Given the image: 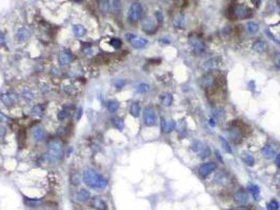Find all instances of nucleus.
Listing matches in <instances>:
<instances>
[{
	"instance_id": "28",
	"label": "nucleus",
	"mask_w": 280,
	"mask_h": 210,
	"mask_svg": "<svg viewBox=\"0 0 280 210\" xmlns=\"http://www.w3.org/2000/svg\"><path fill=\"white\" fill-rule=\"evenodd\" d=\"M173 24L177 29H183L184 25H186V18H184V16L181 15V14L176 15L174 20H173Z\"/></svg>"
},
{
	"instance_id": "33",
	"label": "nucleus",
	"mask_w": 280,
	"mask_h": 210,
	"mask_svg": "<svg viewBox=\"0 0 280 210\" xmlns=\"http://www.w3.org/2000/svg\"><path fill=\"white\" fill-rule=\"evenodd\" d=\"M203 147H204V145H203L202 142L199 140L193 141V142L191 143V145H190V149H191L194 153H199L201 150H202Z\"/></svg>"
},
{
	"instance_id": "32",
	"label": "nucleus",
	"mask_w": 280,
	"mask_h": 210,
	"mask_svg": "<svg viewBox=\"0 0 280 210\" xmlns=\"http://www.w3.org/2000/svg\"><path fill=\"white\" fill-rule=\"evenodd\" d=\"M140 112H141V107H140L139 103L133 102L131 104V107H130V114H131V116L134 118H138L140 116Z\"/></svg>"
},
{
	"instance_id": "47",
	"label": "nucleus",
	"mask_w": 280,
	"mask_h": 210,
	"mask_svg": "<svg viewBox=\"0 0 280 210\" xmlns=\"http://www.w3.org/2000/svg\"><path fill=\"white\" fill-rule=\"evenodd\" d=\"M70 116V114H68V112L66 109H61L60 112L57 114V118H58V120L59 121H63V120H65L66 118Z\"/></svg>"
},
{
	"instance_id": "37",
	"label": "nucleus",
	"mask_w": 280,
	"mask_h": 210,
	"mask_svg": "<svg viewBox=\"0 0 280 210\" xmlns=\"http://www.w3.org/2000/svg\"><path fill=\"white\" fill-rule=\"evenodd\" d=\"M119 102H117V101L115 100H111L108 102V104H106V108H108V110L111 112V114H115L116 112H117L118 109H119Z\"/></svg>"
},
{
	"instance_id": "22",
	"label": "nucleus",
	"mask_w": 280,
	"mask_h": 210,
	"mask_svg": "<svg viewBox=\"0 0 280 210\" xmlns=\"http://www.w3.org/2000/svg\"><path fill=\"white\" fill-rule=\"evenodd\" d=\"M159 101H160L162 106L170 107V106H172L173 102H174V97L170 93H163L160 94V96H159Z\"/></svg>"
},
{
	"instance_id": "61",
	"label": "nucleus",
	"mask_w": 280,
	"mask_h": 210,
	"mask_svg": "<svg viewBox=\"0 0 280 210\" xmlns=\"http://www.w3.org/2000/svg\"><path fill=\"white\" fill-rule=\"evenodd\" d=\"M75 1H77V2H80V1H81V0H75Z\"/></svg>"
},
{
	"instance_id": "25",
	"label": "nucleus",
	"mask_w": 280,
	"mask_h": 210,
	"mask_svg": "<svg viewBox=\"0 0 280 210\" xmlns=\"http://www.w3.org/2000/svg\"><path fill=\"white\" fill-rule=\"evenodd\" d=\"M30 38V32L25 27H21L16 33V39L18 42H24Z\"/></svg>"
},
{
	"instance_id": "36",
	"label": "nucleus",
	"mask_w": 280,
	"mask_h": 210,
	"mask_svg": "<svg viewBox=\"0 0 280 210\" xmlns=\"http://www.w3.org/2000/svg\"><path fill=\"white\" fill-rule=\"evenodd\" d=\"M112 123L114 127L117 128L118 130H123V128H124V121L120 117H114L112 119Z\"/></svg>"
},
{
	"instance_id": "15",
	"label": "nucleus",
	"mask_w": 280,
	"mask_h": 210,
	"mask_svg": "<svg viewBox=\"0 0 280 210\" xmlns=\"http://www.w3.org/2000/svg\"><path fill=\"white\" fill-rule=\"evenodd\" d=\"M0 100H1V102L3 103L4 105L12 106L15 102H17L18 97H17V94L16 93H14V91H9V93H6V94L0 95Z\"/></svg>"
},
{
	"instance_id": "59",
	"label": "nucleus",
	"mask_w": 280,
	"mask_h": 210,
	"mask_svg": "<svg viewBox=\"0 0 280 210\" xmlns=\"http://www.w3.org/2000/svg\"><path fill=\"white\" fill-rule=\"evenodd\" d=\"M81 112H82V109L81 108H79L77 112V119H80V117H81Z\"/></svg>"
},
{
	"instance_id": "54",
	"label": "nucleus",
	"mask_w": 280,
	"mask_h": 210,
	"mask_svg": "<svg viewBox=\"0 0 280 210\" xmlns=\"http://www.w3.org/2000/svg\"><path fill=\"white\" fill-rule=\"evenodd\" d=\"M208 125H210L211 127L216 126V120L214 119V118H210V119H208Z\"/></svg>"
},
{
	"instance_id": "6",
	"label": "nucleus",
	"mask_w": 280,
	"mask_h": 210,
	"mask_svg": "<svg viewBox=\"0 0 280 210\" xmlns=\"http://www.w3.org/2000/svg\"><path fill=\"white\" fill-rule=\"evenodd\" d=\"M200 86L205 91H213L218 87V80L214 75L204 74L200 79Z\"/></svg>"
},
{
	"instance_id": "3",
	"label": "nucleus",
	"mask_w": 280,
	"mask_h": 210,
	"mask_svg": "<svg viewBox=\"0 0 280 210\" xmlns=\"http://www.w3.org/2000/svg\"><path fill=\"white\" fill-rule=\"evenodd\" d=\"M227 136H229L230 140H231L234 144H240L243 141V138H244L243 129H242V127L239 126L238 124L233 123L230 125L227 129Z\"/></svg>"
},
{
	"instance_id": "38",
	"label": "nucleus",
	"mask_w": 280,
	"mask_h": 210,
	"mask_svg": "<svg viewBox=\"0 0 280 210\" xmlns=\"http://www.w3.org/2000/svg\"><path fill=\"white\" fill-rule=\"evenodd\" d=\"M73 33H74L75 36L82 37L87 34V30H85V27H83V25L77 24V25H74V27H73Z\"/></svg>"
},
{
	"instance_id": "60",
	"label": "nucleus",
	"mask_w": 280,
	"mask_h": 210,
	"mask_svg": "<svg viewBox=\"0 0 280 210\" xmlns=\"http://www.w3.org/2000/svg\"><path fill=\"white\" fill-rule=\"evenodd\" d=\"M260 1H261V0H252V2L254 4H256V5H258V4L260 3Z\"/></svg>"
},
{
	"instance_id": "34",
	"label": "nucleus",
	"mask_w": 280,
	"mask_h": 210,
	"mask_svg": "<svg viewBox=\"0 0 280 210\" xmlns=\"http://www.w3.org/2000/svg\"><path fill=\"white\" fill-rule=\"evenodd\" d=\"M98 6H99V10H100V12H102L103 14H108L109 12H110L111 4H110V1H109V0H99Z\"/></svg>"
},
{
	"instance_id": "8",
	"label": "nucleus",
	"mask_w": 280,
	"mask_h": 210,
	"mask_svg": "<svg viewBox=\"0 0 280 210\" xmlns=\"http://www.w3.org/2000/svg\"><path fill=\"white\" fill-rule=\"evenodd\" d=\"M232 16L234 19H246L252 16V10L245 5H236L232 11Z\"/></svg>"
},
{
	"instance_id": "39",
	"label": "nucleus",
	"mask_w": 280,
	"mask_h": 210,
	"mask_svg": "<svg viewBox=\"0 0 280 210\" xmlns=\"http://www.w3.org/2000/svg\"><path fill=\"white\" fill-rule=\"evenodd\" d=\"M149 89H151V86H149L148 83H144V82L139 83L138 85L136 86V91L138 94H140V95H144V94L149 93Z\"/></svg>"
},
{
	"instance_id": "13",
	"label": "nucleus",
	"mask_w": 280,
	"mask_h": 210,
	"mask_svg": "<svg viewBox=\"0 0 280 210\" xmlns=\"http://www.w3.org/2000/svg\"><path fill=\"white\" fill-rule=\"evenodd\" d=\"M142 30L149 35L154 34L157 30V24L152 17H146L142 22Z\"/></svg>"
},
{
	"instance_id": "17",
	"label": "nucleus",
	"mask_w": 280,
	"mask_h": 210,
	"mask_svg": "<svg viewBox=\"0 0 280 210\" xmlns=\"http://www.w3.org/2000/svg\"><path fill=\"white\" fill-rule=\"evenodd\" d=\"M229 182H230V178L224 171L217 172V173L214 176V178H213V183H215L216 185H219V186L227 185Z\"/></svg>"
},
{
	"instance_id": "48",
	"label": "nucleus",
	"mask_w": 280,
	"mask_h": 210,
	"mask_svg": "<svg viewBox=\"0 0 280 210\" xmlns=\"http://www.w3.org/2000/svg\"><path fill=\"white\" fill-rule=\"evenodd\" d=\"M273 62H274L275 67H276L277 69H280V53H279V52L275 53L274 59H273Z\"/></svg>"
},
{
	"instance_id": "49",
	"label": "nucleus",
	"mask_w": 280,
	"mask_h": 210,
	"mask_svg": "<svg viewBox=\"0 0 280 210\" xmlns=\"http://www.w3.org/2000/svg\"><path fill=\"white\" fill-rule=\"evenodd\" d=\"M155 19H156V21H157L158 24H162L163 23V15H162L161 12H159V11L156 12L155 13Z\"/></svg>"
},
{
	"instance_id": "46",
	"label": "nucleus",
	"mask_w": 280,
	"mask_h": 210,
	"mask_svg": "<svg viewBox=\"0 0 280 210\" xmlns=\"http://www.w3.org/2000/svg\"><path fill=\"white\" fill-rule=\"evenodd\" d=\"M110 44L111 46H113L114 48H120L122 46V41L119 38H112L110 40Z\"/></svg>"
},
{
	"instance_id": "23",
	"label": "nucleus",
	"mask_w": 280,
	"mask_h": 210,
	"mask_svg": "<svg viewBox=\"0 0 280 210\" xmlns=\"http://www.w3.org/2000/svg\"><path fill=\"white\" fill-rule=\"evenodd\" d=\"M76 200L80 203H85L89 200H91V193L89 192V190L81 188V189H79L77 191V193H76Z\"/></svg>"
},
{
	"instance_id": "11",
	"label": "nucleus",
	"mask_w": 280,
	"mask_h": 210,
	"mask_svg": "<svg viewBox=\"0 0 280 210\" xmlns=\"http://www.w3.org/2000/svg\"><path fill=\"white\" fill-rule=\"evenodd\" d=\"M217 169V164L215 162H206L203 163L198 168V176L201 179H206L208 176L214 172Z\"/></svg>"
},
{
	"instance_id": "42",
	"label": "nucleus",
	"mask_w": 280,
	"mask_h": 210,
	"mask_svg": "<svg viewBox=\"0 0 280 210\" xmlns=\"http://www.w3.org/2000/svg\"><path fill=\"white\" fill-rule=\"evenodd\" d=\"M34 96L35 95H34V93H33V91L30 88H24L22 91V93H21V97L27 101L33 100V99H34Z\"/></svg>"
},
{
	"instance_id": "56",
	"label": "nucleus",
	"mask_w": 280,
	"mask_h": 210,
	"mask_svg": "<svg viewBox=\"0 0 280 210\" xmlns=\"http://www.w3.org/2000/svg\"><path fill=\"white\" fill-rule=\"evenodd\" d=\"M4 134H6V128H4V127H2V126H0V138H1V137H3Z\"/></svg>"
},
{
	"instance_id": "12",
	"label": "nucleus",
	"mask_w": 280,
	"mask_h": 210,
	"mask_svg": "<svg viewBox=\"0 0 280 210\" xmlns=\"http://www.w3.org/2000/svg\"><path fill=\"white\" fill-rule=\"evenodd\" d=\"M160 129L163 133H171L176 129V122L173 119H165L160 118Z\"/></svg>"
},
{
	"instance_id": "16",
	"label": "nucleus",
	"mask_w": 280,
	"mask_h": 210,
	"mask_svg": "<svg viewBox=\"0 0 280 210\" xmlns=\"http://www.w3.org/2000/svg\"><path fill=\"white\" fill-rule=\"evenodd\" d=\"M73 55L70 51H61L58 55V61L61 65H68L70 63L73 62Z\"/></svg>"
},
{
	"instance_id": "52",
	"label": "nucleus",
	"mask_w": 280,
	"mask_h": 210,
	"mask_svg": "<svg viewBox=\"0 0 280 210\" xmlns=\"http://www.w3.org/2000/svg\"><path fill=\"white\" fill-rule=\"evenodd\" d=\"M275 164H276V166L280 168V152L277 153L276 157H275Z\"/></svg>"
},
{
	"instance_id": "9",
	"label": "nucleus",
	"mask_w": 280,
	"mask_h": 210,
	"mask_svg": "<svg viewBox=\"0 0 280 210\" xmlns=\"http://www.w3.org/2000/svg\"><path fill=\"white\" fill-rule=\"evenodd\" d=\"M143 123L148 127H153L157 124V116L154 110V108L148 107L144 108L143 110Z\"/></svg>"
},
{
	"instance_id": "41",
	"label": "nucleus",
	"mask_w": 280,
	"mask_h": 210,
	"mask_svg": "<svg viewBox=\"0 0 280 210\" xmlns=\"http://www.w3.org/2000/svg\"><path fill=\"white\" fill-rule=\"evenodd\" d=\"M44 105L43 104H37V105H35L34 107L32 108V115H34V116H42L44 114Z\"/></svg>"
},
{
	"instance_id": "29",
	"label": "nucleus",
	"mask_w": 280,
	"mask_h": 210,
	"mask_svg": "<svg viewBox=\"0 0 280 210\" xmlns=\"http://www.w3.org/2000/svg\"><path fill=\"white\" fill-rule=\"evenodd\" d=\"M212 116L215 120H222L225 117V110L223 107H215L212 110Z\"/></svg>"
},
{
	"instance_id": "5",
	"label": "nucleus",
	"mask_w": 280,
	"mask_h": 210,
	"mask_svg": "<svg viewBox=\"0 0 280 210\" xmlns=\"http://www.w3.org/2000/svg\"><path fill=\"white\" fill-rule=\"evenodd\" d=\"M189 44L191 48L192 52L195 54L196 56H200L206 51V45L200 38L196 36H192L189 39Z\"/></svg>"
},
{
	"instance_id": "7",
	"label": "nucleus",
	"mask_w": 280,
	"mask_h": 210,
	"mask_svg": "<svg viewBox=\"0 0 280 210\" xmlns=\"http://www.w3.org/2000/svg\"><path fill=\"white\" fill-rule=\"evenodd\" d=\"M125 38H127V41L132 44L133 48H137V49L146 48L149 43V41L146 39L137 36V35H135V34H132V33H127V34L125 35Z\"/></svg>"
},
{
	"instance_id": "51",
	"label": "nucleus",
	"mask_w": 280,
	"mask_h": 210,
	"mask_svg": "<svg viewBox=\"0 0 280 210\" xmlns=\"http://www.w3.org/2000/svg\"><path fill=\"white\" fill-rule=\"evenodd\" d=\"M4 45H6V36H4L3 33L0 32V46Z\"/></svg>"
},
{
	"instance_id": "45",
	"label": "nucleus",
	"mask_w": 280,
	"mask_h": 210,
	"mask_svg": "<svg viewBox=\"0 0 280 210\" xmlns=\"http://www.w3.org/2000/svg\"><path fill=\"white\" fill-rule=\"evenodd\" d=\"M279 203L276 200H271L267 204V210H279Z\"/></svg>"
},
{
	"instance_id": "18",
	"label": "nucleus",
	"mask_w": 280,
	"mask_h": 210,
	"mask_svg": "<svg viewBox=\"0 0 280 210\" xmlns=\"http://www.w3.org/2000/svg\"><path fill=\"white\" fill-rule=\"evenodd\" d=\"M32 136L36 142H42V141L46 140V133L41 126H36L32 130Z\"/></svg>"
},
{
	"instance_id": "35",
	"label": "nucleus",
	"mask_w": 280,
	"mask_h": 210,
	"mask_svg": "<svg viewBox=\"0 0 280 210\" xmlns=\"http://www.w3.org/2000/svg\"><path fill=\"white\" fill-rule=\"evenodd\" d=\"M219 141H220V144H221L222 149H223L227 153H231L232 155V153H233V149H232L229 141H227L225 138H223V137H219Z\"/></svg>"
},
{
	"instance_id": "2",
	"label": "nucleus",
	"mask_w": 280,
	"mask_h": 210,
	"mask_svg": "<svg viewBox=\"0 0 280 210\" xmlns=\"http://www.w3.org/2000/svg\"><path fill=\"white\" fill-rule=\"evenodd\" d=\"M63 153H64V149L61 142L58 140H52L50 141L49 145H47V157L51 161L56 162L62 159Z\"/></svg>"
},
{
	"instance_id": "24",
	"label": "nucleus",
	"mask_w": 280,
	"mask_h": 210,
	"mask_svg": "<svg viewBox=\"0 0 280 210\" xmlns=\"http://www.w3.org/2000/svg\"><path fill=\"white\" fill-rule=\"evenodd\" d=\"M23 203L30 208H40L43 205V201L38 199H30V198H23Z\"/></svg>"
},
{
	"instance_id": "21",
	"label": "nucleus",
	"mask_w": 280,
	"mask_h": 210,
	"mask_svg": "<svg viewBox=\"0 0 280 210\" xmlns=\"http://www.w3.org/2000/svg\"><path fill=\"white\" fill-rule=\"evenodd\" d=\"M233 198H234L235 203L239 205H245L246 203L249 202V194L243 190L237 191V192L234 194Z\"/></svg>"
},
{
	"instance_id": "27",
	"label": "nucleus",
	"mask_w": 280,
	"mask_h": 210,
	"mask_svg": "<svg viewBox=\"0 0 280 210\" xmlns=\"http://www.w3.org/2000/svg\"><path fill=\"white\" fill-rule=\"evenodd\" d=\"M176 129H177L178 136H180L181 138H184V137L186 136L187 134V127H186V123L184 122V120H182V121L176 123Z\"/></svg>"
},
{
	"instance_id": "58",
	"label": "nucleus",
	"mask_w": 280,
	"mask_h": 210,
	"mask_svg": "<svg viewBox=\"0 0 280 210\" xmlns=\"http://www.w3.org/2000/svg\"><path fill=\"white\" fill-rule=\"evenodd\" d=\"M233 210H251L249 207H236V208H234Z\"/></svg>"
},
{
	"instance_id": "20",
	"label": "nucleus",
	"mask_w": 280,
	"mask_h": 210,
	"mask_svg": "<svg viewBox=\"0 0 280 210\" xmlns=\"http://www.w3.org/2000/svg\"><path fill=\"white\" fill-rule=\"evenodd\" d=\"M91 206L96 210H106L108 205L100 197H94L91 200Z\"/></svg>"
},
{
	"instance_id": "50",
	"label": "nucleus",
	"mask_w": 280,
	"mask_h": 210,
	"mask_svg": "<svg viewBox=\"0 0 280 210\" xmlns=\"http://www.w3.org/2000/svg\"><path fill=\"white\" fill-rule=\"evenodd\" d=\"M114 84H115V87L117 89H122L125 86V84H127V81L125 80H117Z\"/></svg>"
},
{
	"instance_id": "53",
	"label": "nucleus",
	"mask_w": 280,
	"mask_h": 210,
	"mask_svg": "<svg viewBox=\"0 0 280 210\" xmlns=\"http://www.w3.org/2000/svg\"><path fill=\"white\" fill-rule=\"evenodd\" d=\"M215 155H216V158H217L218 161L223 164V158H222L221 155H220V153H219V151H218V150H215Z\"/></svg>"
},
{
	"instance_id": "31",
	"label": "nucleus",
	"mask_w": 280,
	"mask_h": 210,
	"mask_svg": "<svg viewBox=\"0 0 280 210\" xmlns=\"http://www.w3.org/2000/svg\"><path fill=\"white\" fill-rule=\"evenodd\" d=\"M241 160L248 166H254V164H255V158L249 152H243L241 155Z\"/></svg>"
},
{
	"instance_id": "44",
	"label": "nucleus",
	"mask_w": 280,
	"mask_h": 210,
	"mask_svg": "<svg viewBox=\"0 0 280 210\" xmlns=\"http://www.w3.org/2000/svg\"><path fill=\"white\" fill-rule=\"evenodd\" d=\"M112 9H113V12L115 14L121 13V2H120V0H113Z\"/></svg>"
},
{
	"instance_id": "14",
	"label": "nucleus",
	"mask_w": 280,
	"mask_h": 210,
	"mask_svg": "<svg viewBox=\"0 0 280 210\" xmlns=\"http://www.w3.org/2000/svg\"><path fill=\"white\" fill-rule=\"evenodd\" d=\"M261 155H262V157L267 160L274 159L277 155L276 147H275L273 144H265V145L261 148Z\"/></svg>"
},
{
	"instance_id": "4",
	"label": "nucleus",
	"mask_w": 280,
	"mask_h": 210,
	"mask_svg": "<svg viewBox=\"0 0 280 210\" xmlns=\"http://www.w3.org/2000/svg\"><path fill=\"white\" fill-rule=\"evenodd\" d=\"M143 15V8L139 2H134L130 6L129 13H127V20L130 23H136L141 19Z\"/></svg>"
},
{
	"instance_id": "40",
	"label": "nucleus",
	"mask_w": 280,
	"mask_h": 210,
	"mask_svg": "<svg viewBox=\"0 0 280 210\" xmlns=\"http://www.w3.org/2000/svg\"><path fill=\"white\" fill-rule=\"evenodd\" d=\"M198 155V158L200 160H205V159H208V158H210L211 157V155H212V151H211V149H210V147H208V146H204V147L202 148V150H201L200 152L199 153H197Z\"/></svg>"
},
{
	"instance_id": "10",
	"label": "nucleus",
	"mask_w": 280,
	"mask_h": 210,
	"mask_svg": "<svg viewBox=\"0 0 280 210\" xmlns=\"http://www.w3.org/2000/svg\"><path fill=\"white\" fill-rule=\"evenodd\" d=\"M220 65V60L218 58H210L201 64L200 69L203 74H211L217 69Z\"/></svg>"
},
{
	"instance_id": "19",
	"label": "nucleus",
	"mask_w": 280,
	"mask_h": 210,
	"mask_svg": "<svg viewBox=\"0 0 280 210\" xmlns=\"http://www.w3.org/2000/svg\"><path fill=\"white\" fill-rule=\"evenodd\" d=\"M267 43L263 40H256L252 44V48L258 54H264L267 51Z\"/></svg>"
},
{
	"instance_id": "30",
	"label": "nucleus",
	"mask_w": 280,
	"mask_h": 210,
	"mask_svg": "<svg viewBox=\"0 0 280 210\" xmlns=\"http://www.w3.org/2000/svg\"><path fill=\"white\" fill-rule=\"evenodd\" d=\"M249 191H250V193L252 194L253 199L254 200H258L260 197V188L258 185H256V184H250L248 187Z\"/></svg>"
},
{
	"instance_id": "55",
	"label": "nucleus",
	"mask_w": 280,
	"mask_h": 210,
	"mask_svg": "<svg viewBox=\"0 0 280 210\" xmlns=\"http://www.w3.org/2000/svg\"><path fill=\"white\" fill-rule=\"evenodd\" d=\"M6 121H8V118L2 114V112H0V122H6Z\"/></svg>"
},
{
	"instance_id": "26",
	"label": "nucleus",
	"mask_w": 280,
	"mask_h": 210,
	"mask_svg": "<svg viewBox=\"0 0 280 210\" xmlns=\"http://www.w3.org/2000/svg\"><path fill=\"white\" fill-rule=\"evenodd\" d=\"M245 30L250 35H256L259 32V24L254 21H249L245 24Z\"/></svg>"
},
{
	"instance_id": "1",
	"label": "nucleus",
	"mask_w": 280,
	"mask_h": 210,
	"mask_svg": "<svg viewBox=\"0 0 280 210\" xmlns=\"http://www.w3.org/2000/svg\"><path fill=\"white\" fill-rule=\"evenodd\" d=\"M82 181L87 187L95 190H103L108 186V179L102 174L98 173L96 170L92 168H87L83 171Z\"/></svg>"
},
{
	"instance_id": "57",
	"label": "nucleus",
	"mask_w": 280,
	"mask_h": 210,
	"mask_svg": "<svg viewBox=\"0 0 280 210\" xmlns=\"http://www.w3.org/2000/svg\"><path fill=\"white\" fill-rule=\"evenodd\" d=\"M159 42L162 43V44H168L170 43V40H167V39L163 38V39H159Z\"/></svg>"
},
{
	"instance_id": "43",
	"label": "nucleus",
	"mask_w": 280,
	"mask_h": 210,
	"mask_svg": "<svg viewBox=\"0 0 280 210\" xmlns=\"http://www.w3.org/2000/svg\"><path fill=\"white\" fill-rule=\"evenodd\" d=\"M70 181H71V184H72V185L77 186L78 184L80 183V181H81L79 173H78L77 171H72V173H71V176H70Z\"/></svg>"
}]
</instances>
